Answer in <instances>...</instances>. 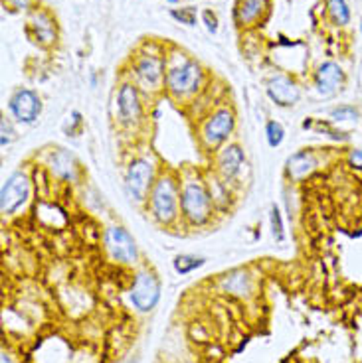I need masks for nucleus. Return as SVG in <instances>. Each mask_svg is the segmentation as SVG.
<instances>
[{
	"label": "nucleus",
	"mask_w": 362,
	"mask_h": 363,
	"mask_svg": "<svg viewBox=\"0 0 362 363\" xmlns=\"http://www.w3.org/2000/svg\"><path fill=\"white\" fill-rule=\"evenodd\" d=\"M344 83V73L333 62H327L319 67V72L315 75V85L319 93L323 95H333L341 89V85Z\"/></svg>",
	"instance_id": "nucleus-11"
},
{
	"label": "nucleus",
	"mask_w": 362,
	"mask_h": 363,
	"mask_svg": "<svg viewBox=\"0 0 362 363\" xmlns=\"http://www.w3.org/2000/svg\"><path fill=\"white\" fill-rule=\"evenodd\" d=\"M204 20H206V26H208V30L214 34V32L218 30V20H216V16H214L212 12H204Z\"/></svg>",
	"instance_id": "nucleus-27"
},
{
	"label": "nucleus",
	"mask_w": 362,
	"mask_h": 363,
	"mask_svg": "<svg viewBox=\"0 0 362 363\" xmlns=\"http://www.w3.org/2000/svg\"><path fill=\"white\" fill-rule=\"evenodd\" d=\"M170 14H172V18L180 20L182 24H186V26H194L196 24V10L194 9L172 10Z\"/></svg>",
	"instance_id": "nucleus-24"
},
{
	"label": "nucleus",
	"mask_w": 362,
	"mask_h": 363,
	"mask_svg": "<svg viewBox=\"0 0 362 363\" xmlns=\"http://www.w3.org/2000/svg\"><path fill=\"white\" fill-rule=\"evenodd\" d=\"M263 9H265V0H238L234 16L238 24H250L260 16Z\"/></svg>",
	"instance_id": "nucleus-16"
},
{
	"label": "nucleus",
	"mask_w": 362,
	"mask_h": 363,
	"mask_svg": "<svg viewBox=\"0 0 362 363\" xmlns=\"http://www.w3.org/2000/svg\"><path fill=\"white\" fill-rule=\"evenodd\" d=\"M52 170H54L57 176H62V178H70V180H74L75 178L74 158L67 155L65 150H60V152H56L54 158H52Z\"/></svg>",
	"instance_id": "nucleus-18"
},
{
	"label": "nucleus",
	"mask_w": 362,
	"mask_h": 363,
	"mask_svg": "<svg viewBox=\"0 0 362 363\" xmlns=\"http://www.w3.org/2000/svg\"><path fill=\"white\" fill-rule=\"evenodd\" d=\"M206 261L204 259H200V257H192V255H178L177 259H175V271L178 274H188V272L196 271V269H200Z\"/></svg>",
	"instance_id": "nucleus-20"
},
{
	"label": "nucleus",
	"mask_w": 362,
	"mask_h": 363,
	"mask_svg": "<svg viewBox=\"0 0 362 363\" xmlns=\"http://www.w3.org/2000/svg\"><path fill=\"white\" fill-rule=\"evenodd\" d=\"M200 65L194 62H186L180 67H172L167 75L168 89L172 91L175 95H188V93H194L200 85Z\"/></svg>",
	"instance_id": "nucleus-6"
},
{
	"label": "nucleus",
	"mask_w": 362,
	"mask_h": 363,
	"mask_svg": "<svg viewBox=\"0 0 362 363\" xmlns=\"http://www.w3.org/2000/svg\"><path fill=\"white\" fill-rule=\"evenodd\" d=\"M331 117H333L334 121H354V118H358V111L354 109V107L344 105V107L334 109L333 113H331Z\"/></svg>",
	"instance_id": "nucleus-25"
},
{
	"label": "nucleus",
	"mask_w": 362,
	"mask_h": 363,
	"mask_svg": "<svg viewBox=\"0 0 362 363\" xmlns=\"http://www.w3.org/2000/svg\"><path fill=\"white\" fill-rule=\"evenodd\" d=\"M10 111H12V115L18 118L20 123L32 125L38 118V115H40V111H42V103H40V97L34 91L22 89L16 91L14 97L10 99Z\"/></svg>",
	"instance_id": "nucleus-9"
},
{
	"label": "nucleus",
	"mask_w": 362,
	"mask_h": 363,
	"mask_svg": "<svg viewBox=\"0 0 362 363\" xmlns=\"http://www.w3.org/2000/svg\"><path fill=\"white\" fill-rule=\"evenodd\" d=\"M268 95H270L271 101L278 103L279 107H291L301 97L297 85L291 82L289 77H283V75H278L268 83Z\"/></svg>",
	"instance_id": "nucleus-10"
},
{
	"label": "nucleus",
	"mask_w": 362,
	"mask_h": 363,
	"mask_svg": "<svg viewBox=\"0 0 362 363\" xmlns=\"http://www.w3.org/2000/svg\"><path fill=\"white\" fill-rule=\"evenodd\" d=\"M117 109H119V117L125 123H135L141 117V103L139 93L133 85H123L117 95Z\"/></svg>",
	"instance_id": "nucleus-12"
},
{
	"label": "nucleus",
	"mask_w": 362,
	"mask_h": 363,
	"mask_svg": "<svg viewBox=\"0 0 362 363\" xmlns=\"http://www.w3.org/2000/svg\"><path fill=\"white\" fill-rule=\"evenodd\" d=\"M150 208H153L155 218L163 223H170L177 218V188L170 178H160L155 184V188L150 191Z\"/></svg>",
	"instance_id": "nucleus-2"
},
{
	"label": "nucleus",
	"mask_w": 362,
	"mask_h": 363,
	"mask_svg": "<svg viewBox=\"0 0 362 363\" xmlns=\"http://www.w3.org/2000/svg\"><path fill=\"white\" fill-rule=\"evenodd\" d=\"M218 166H220V172L226 180H232L236 174L240 172V168L243 166V152H241L240 146H228L224 148L222 155H220V160H218Z\"/></svg>",
	"instance_id": "nucleus-15"
},
{
	"label": "nucleus",
	"mask_w": 362,
	"mask_h": 363,
	"mask_svg": "<svg viewBox=\"0 0 362 363\" xmlns=\"http://www.w3.org/2000/svg\"><path fill=\"white\" fill-rule=\"evenodd\" d=\"M265 136H268V145L271 148H275L283 143V138H285V130L283 127L279 125L278 121H270L268 123V127H265Z\"/></svg>",
	"instance_id": "nucleus-22"
},
{
	"label": "nucleus",
	"mask_w": 362,
	"mask_h": 363,
	"mask_svg": "<svg viewBox=\"0 0 362 363\" xmlns=\"http://www.w3.org/2000/svg\"><path fill=\"white\" fill-rule=\"evenodd\" d=\"M224 286L234 294H243V292H250V277L246 272H236L232 274V279L224 282Z\"/></svg>",
	"instance_id": "nucleus-21"
},
{
	"label": "nucleus",
	"mask_w": 362,
	"mask_h": 363,
	"mask_svg": "<svg viewBox=\"0 0 362 363\" xmlns=\"http://www.w3.org/2000/svg\"><path fill=\"white\" fill-rule=\"evenodd\" d=\"M329 14L334 24L344 26L351 20V10L346 6V0H329Z\"/></svg>",
	"instance_id": "nucleus-19"
},
{
	"label": "nucleus",
	"mask_w": 362,
	"mask_h": 363,
	"mask_svg": "<svg viewBox=\"0 0 362 363\" xmlns=\"http://www.w3.org/2000/svg\"><path fill=\"white\" fill-rule=\"evenodd\" d=\"M0 363H12V362H10V357H6V354H4L2 357H0Z\"/></svg>",
	"instance_id": "nucleus-30"
},
{
	"label": "nucleus",
	"mask_w": 362,
	"mask_h": 363,
	"mask_svg": "<svg viewBox=\"0 0 362 363\" xmlns=\"http://www.w3.org/2000/svg\"><path fill=\"white\" fill-rule=\"evenodd\" d=\"M150 182H153V166L145 158L133 160L127 170V190L137 201H143L147 198Z\"/></svg>",
	"instance_id": "nucleus-7"
},
{
	"label": "nucleus",
	"mask_w": 362,
	"mask_h": 363,
	"mask_svg": "<svg viewBox=\"0 0 362 363\" xmlns=\"http://www.w3.org/2000/svg\"><path fill=\"white\" fill-rule=\"evenodd\" d=\"M351 162H353L356 168H362V150H353V152H351Z\"/></svg>",
	"instance_id": "nucleus-28"
},
{
	"label": "nucleus",
	"mask_w": 362,
	"mask_h": 363,
	"mask_svg": "<svg viewBox=\"0 0 362 363\" xmlns=\"http://www.w3.org/2000/svg\"><path fill=\"white\" fill-rule=\"evenodd\" d=\"M105 245L107 251L117 263L133 264L137 261V245L131 233L123 227H109L105 233Z\"/></svg>",
	"instance_id": "nucleus-4"
},
{
	"label": "nucleus",
	"mask_w": 362,
	"mask_h": 363,
	"mask_svg": "<svg viewBox=\"0 0 362 363\" xmlns=\"http://www.w3.org/2000/svg\"><path fill=\"white\" fill-rule=\"evenodd\" d=\"M271 231H273V237L275 241H283L285 239V229H283V219H281V211H279L278 206L271 208Z\"/></svg>",
	"instance_id": "nucleus-23"
},
{
	"label": "nucleus",
	"mask_w": 362,
	"mask_h": 363,
	"mask_svg": "<svg viewBox=\"0 0 362 363\" xmlns=\"http://www.w3.org/2000/svg\"><path fill=\"white\" fill-rule=\"evenodd\" d=\"M234 115L232 111L222 109L218 113H214L212 117L208 118V123L204 125L202 136H204V143L208 146H220L230 136L234 130Z\"/></svg>",
	"instance_id": "nucleus-8"
},
{
	"label": "nucleus",
	"mask_w": 362,
	"mask_h": 363,
	"mask_svg": "<svg viewBox=\"0 0 362 363\" xmlns=\"http://www.w3.org/2000/svg\"><path fill=\"white\" fill-rule=\"evenodd\" d=\"M317 160L315 156L311 155V152H307V150H301V152H295V155L289 156L287 166H285V172L291 180H303L307 178L309 174L315 170Z\"/></svg>",
	"instance_id": "nucleus-13"
},
{
	"label": "nucleus",
	"mask_w": 362,
	"mask_h": 363,
	"mask_svg": "<svg viewBox=\"0 0 362 363\" xmlns=\"http://www.w3.org/2000/svg\"><path fill=\"white\" fill-rule=\"evenodd\" d=\"M30 196V182L22 172H16L4 182L2 190H0V209L2 213H14L16 209L28 200Z\"/></svg>",
	"instance_id": "nucleus-5"
},
{
	"label": "nucleus",
	"mask_w": 362,
	"mask_h": 363,
	"mask_svg": "<svg viewBox=\"0 0 362 363\" xmlns=\"http://www.w3.org/2000/svg\"><path fill=\"white\" fill-rule=\"evenodd\" d=\"M0 133H2V140H0L2 148H4V146H9L10 143L14 140V128H12V125H10L9 118H2V121H0Z\"/></svg>",
	"instance_id": "nucleus-26"
},
{
	"label": "nucleus",
	"mask_w": 362,
	"mask_h": 363,
	"mask_svg": "<svg viewBox=\"0 0 362 363\" xmlns=\"http://www.w3.org/2000/svg\"><path fill=\"white\" fill-rule=\"evenodd\" d=\"M167 2H177V0H167Z\"/></svg>",
	"instance_id": "nucleus-31"
},
{
	"label": "nucleus",
	"mask_w": 362,
	"mask_h": 363,
	"mask_svg": "<svg viewBox=\"0 0 362 363\" xmlns=\"http://www.w3.org/2000/svg\"><path fill=\"white\" fill-rule=\"evenodd\" d=\"M163 69H165V62L160 57H155V55H145L137 64V75L139 79L147 87H157L160 79H163Z\"/></svg>",
	"instance_id": "nucleus-14"
},
{
	"label": "nucleus",
	"mask_w": 362,
	"mask_h": 363,
	"mask_svg": "<svg viewBox=\"0 0 362 363\" xmlns=\"http://www.w3.org/2000/svg\"><path fill=\"white\" fill-rule=\"evenodd\" d=\"M180 208H182V213L190 223L200 225L210 218L212 200H210V196H208V191L204 190L202 184L188 182L182 190V196H180Z\"/></svg>",
	"instance_id": "nucleus-1"
},
{
	"label": "nucleus",
	"mask_w": 362,
	"mask_h": 363,
	"mask_svg": "<svg viewBox=\"0 0 362 363\" xmlns=\"http://www.w3.org/2000/svg\"><path fill=\"white\" fill-rule=\"evenodd\" d=\"M30 26L34 28V36H36L38 42H44V44H50L54 38H56V30H54V22L48 16L46 12H38L32 16V22Z\"/></svg>",
	"instance_id": "nucleus-17"
},
{
	"label": "nucleus",
	"mask_w": 362,
	"mask_h": 363,
	"mask_svg": "<svg viewBox=\"0 0 362 363\" xmlns=\"http://www.w3.org/2000/svg\"><path fill=\"white\" fill-rule=\"evenodd\" d=\"M160 298V282L149 271L139 272L131 289V302L139 312H150Z\"/></svg>",
	"instance_id": "nucleus-3"
},
{
	"label": "nucleus",
	"mask_w": 362,
	"mask_h": 363,
	"mask_svg": "<svg viewBox=\"0 0 362 363\" xmlns=\"http://www.w3.org/2000/svg\"><path fill=\"white\" fill-rule=\"evenodd\" d=\"M10 4L14 6L16 10L20 9H28V4H30V0H9Z\"/></svg>",
	"instance_id": "nucleus-29"
}]
</instances>
